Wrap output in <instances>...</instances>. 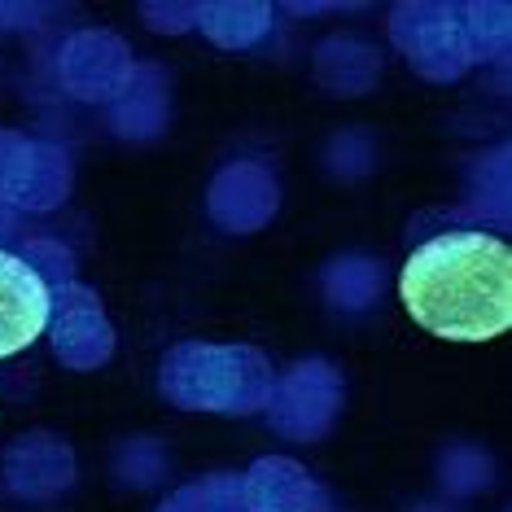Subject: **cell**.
Here are the masks:
<instances>
[{"label":"cell","mask_w":512,"mask_h":512,"mask_svg":"<svg viewBox=\"0 0 512 512\" xmlns=\"http://www.w3.org/2000/svg\"><path fill=\"white\" fill-rule=\"evenodd\" d=\"M399 298L425 333L491 342L512 329V250L491 232H442L407 254Z\"/></svg>","instance_id":"cell-1"},{"label":"cell","mask_w":512,"mask_h":512,"mask_svg":"<svg viewBox=\"0 0 512 512\" xmlns=\"http://www.w3.org/2000/svg\"><path fill=\"white\" fill-rule=\"evenodd\" d=\"M49 311L53 298L36 267L0 250V359L27 351L49 324Z\"/></svg>","instance_id":"cell-2"}]
</instances>
